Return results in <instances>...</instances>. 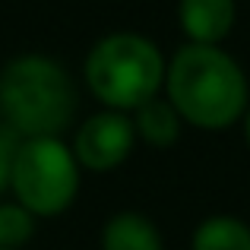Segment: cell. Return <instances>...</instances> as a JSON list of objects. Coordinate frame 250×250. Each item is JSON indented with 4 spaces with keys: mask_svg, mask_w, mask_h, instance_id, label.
Segmentation results:
<instances>
[{
    "mask_svg": "<svg viewBox=\"0 0 250 250\" xmlns=\"http://www.w3.org/2000/svg\"><path fill=\"white\" fill-rule=\"evenodd\" d=\"M165 57L136 32H114L95 42L85 57V85L111 111H136L165 85Z\"/></svg>",
    "mask_w": 250,
    "mask_h": 250,
    "instance_id": "cell-3",
    "label": "cell"
},
{
    "mask_svg": "<svg viewBox=\"0 0 250 250\" xmlns=\"http://www.w3.org/2000/svg\"><path fill=\"white\" fill-rule=\"evenodd\" d=\"M241 121H244V140H247V146H250V104H247V111H244Z\"/></svg>",
    "mask_w": 250,
    "mask_h": 250,
    "instance_id": "cell-12",
    "label": "cell"
},
{
    "mask_svg": "<svg viewBox=\"0 0 250 250\" xmlns=\"http://www.w3.org/2000/svg\"><path fill=\"white\" fill-rule=\"evenodd\" d=\"M76 114V85L57 61L19 54L0 73V117L19 136H61Z\"/></svg>",
    "mask_w": 250,
    "mask_h": 250,
    "instance_id": "cell-2",
    "label": "cell"
},
{
    "mask_svg": "<svg viewBox=\"0 0 250 250\" xmlns=\"http://www.w3.org/2000/svg\"><path fill=\"white\" fill-rule=\"evenodd\" d=\"M0 250H13V247H0Z\"/></svg>",
    "mask_w": 250,
    "mask_h": 250,
    "instance_id": "cell-13",
    "label": "cell"
},
{
    "mask_svg": "<svg viewBox=\"0 0 250 250\" xmlns=\"http://www.w3.org/2000/svg\"><path fill=\"white\" fill-rule=\"evenodd\" d=\"M133 130L136 140H143L152 149H171L181 136V114L168 98H149L146 104L133 111Z\"/></svg>",
    "mask_w": 250,
    "mask_h": 250,
    "instance_id": "cell-8",
    "label": "cell"
},
{
    "mask_svg": "<svg viewBox=\"0 0 250 250\" xmlns=\"http://www.w3.org/2000/svg\"><path fill=\"white\" fill-rule=\"evenodd\" d=\"M177 19L193 44H219L231 35L238 6L234 0H181Z\"/></svg>",
    "mask_w": 250,
    "mask_h": 250,
    "instance_id": "cell-6",
    "label": "cell"
},
{
    "mask_svg": "<svg viewBox=\"0 0 250 250\" xmlns=\"http://www.w3.org/2000/svg\"><path fill=\"white\" fill-rule=\"evenodd\" d=\"M35 234V215L19 203H0V247L19 250Z\"/></svg>",
    "mask_w": 250,
    "mask_h": 250,
    "instance_id": "cell-10",
    "label": "cell"
},
{
    "mask_svg": "<svg viewBox=\"0 0 250 250\" xmlns=\"http://www.w3.org/2000/svg\"><path fill=\"white\" fill-rule=\"evenodd\" d=\"M168 102L200 130H228L250 104L247 76L219 44H184L165 67Z\"/></svg>",
    "mask_w": 250,
    "mask_h": 250,
    "instance_id": "cell-1",
    "label": "cell"
},
{
    "mask_svg": "<svg viewBox=\"0 0 250 250\" xmlns=\"http://www.w3.org/2000/svg\"><path fill=\"white\" fill-rule=\"evenodd\" d=\"M10 190L35 219H54L80 193V162L61 136H22L13 159Z\"/></svg>",
    "mask_w": 250,
    "mask_h": 250,
    "instance_id": "cell-4",
    "label": "cell"
},
{
    "mask_svg": "<svg viewBox=\"0 0 250 250\" xmlns=\"http://www.w3.org/2000/svg\"><path fill=\"white\" fill-rule=\"evenodd\" d=\"M133 146H136L133 117L124 111L104 108L80 124L70 149H73L80 168L104 174V171H114L117 165H124L133 152Z\"/></svg>",
    "mask_w": 250,
    "mask_h": 250,
    "instance_id": "cell-5",
    "label": "cell"
},
{
    "mask_svg": "<svg viewBox=\"0 0 250 250\" xmlns=\"http://www.w3.org/2000/svg\"><path fill=\"white\" fill-rule=\"evenodd\" d=\"M22 143V136L10 127V124L0 121V193L10 190V174H13V159H16V149Z\"/></svg>",
    "mask_w": 250,
    "mask_h": 250,
    "instance_id": "cell-11",
    "label": "cell"
},
{
    "mask_svg": "<svg viewBox=\"0 0 250 250\" xmlns=\"http://www.w3.org/2000/svg\"><path fill=\"white\" fill-rule=\"evenodd\" d=\"M190 250H250V225L238 215H209L196 225Z\"/></svg>",
    "mask_w": 250,
    "mask_h": 250,
    "instance_id": "cell-9",
    "label": "cell"
},
{
    "mask_svg": "<svg viewBox=\"0 0 250 250\" xmlns=\"http://www.w3.org/2000/svg\"><path fill=\"white\" fill-rule=\"evenodd\" d=\"M102 250H162V234L149 215L124 209L104 222Z\"/></svg>",
    "mask_w": 250,
    "mask_h": 250,
    "instance_id": "cell-7",
    "label": "cell"
}]
</instances>
